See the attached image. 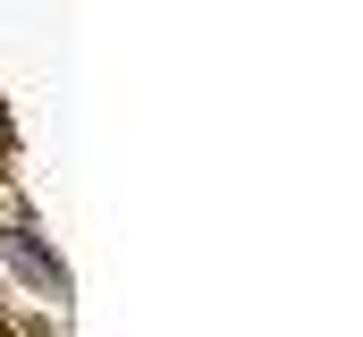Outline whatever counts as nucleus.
<instances>
[{
	"instance_id": "1",
	"label": "nucleus",
	"mask_w": 363,
	"mask_h": 337,
	"mask_svg": "<svg viewBox=\"0 0 363 337\" xmlns=\"http://www.w3.org/2000/svg\"><path fill=\"white\" fill-rule=\"evenodd\" d=\"M0 245L17 253V270L34 278V287H51V295H68V270H60V253L34 236V219H26V202H0Z\"/></svg>"
}]
</instances>
